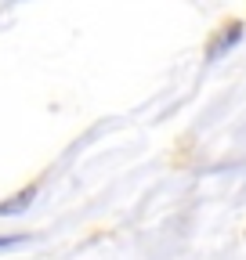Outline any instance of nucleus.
<instances>
[{"instance_id": "1", "label": "nucleus", "mask_w": 246, "mask_h": 260, "mask_svg": "<svg viewBox=\"0 0 246 260\" xmlns=\"http://www.w3.org/2000/svg\"><path fill=\"white\" fill-rule=\"evenodd\" d=\"M33 195H37V188H25V191H18L15 199H8L4 206H0V217H8V213H18V210H25L29 203H33Z\"/></svg>"}, {"instance_id": "2", "label": "nucleus", "mask_w": 246, "mask_h": 260, "mask_svg": "<svg viewBox=\"0 0 246 260\" xmlns=\"http://www.w3.org/2000/svg\"><path fill=\"white\" fill-rule=\"evenodd\" d=\"M235 40H239V25H228V32H225V37H221L218 44H213V47H210V58H213V54H221L225 47H232Z\"/></svg>"}, {"instance_id": "3", "label": "nucleus", "mask_w": 246, "mask_h": 260, "mask_svg": "<svg viewBox=\"0 0 246 260\" xmlns=\"http://www.w3.org/2000/svg\"><path fill=\"white\" fill-rule=\"evenodd\" d=\"M18 242H25V235H4V239H0V249H11Z\"/></svg>"}]
</instances>
